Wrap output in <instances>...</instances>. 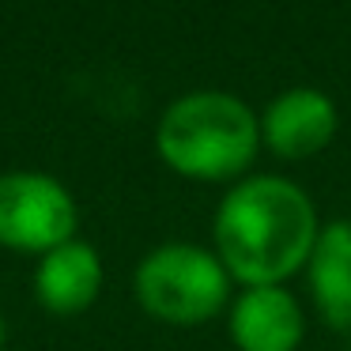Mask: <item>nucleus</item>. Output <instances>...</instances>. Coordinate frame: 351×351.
<instances>
[{"instance_id":"nucleus-1","label":"nucleus","mask_w":351,"mask_h":351,"mask_svg":"<svg viewBox=\"0 0 351 351\" xmlns=\"http://www.w3.org/2000/svg\"><path fill=\"white\" fill-rule=\"evenodd\" d=\"M317 234L313 200L280 174H250L230 185L212 219L215 257L245 287H272L306 268Z\"/></svg>"},{"instance_id":"nucleus-2","label":"nucleus","mask_w":351,"mask_h":351,"mask_svg":"<svg viewBox=\"0 0 351 351\" xmlns=\"http://www.w3.org/2000/svg\"><path fill=\"white\" fill-rule=\"evenodd\" d=\"M261 147V121L230 91H185L159 114L155 152L193 182H230L245 174Z\"/></svg>"},{"instance_id":"nucleus-3","label":"nucleus","mask_w":351,"mask_h":351,"mask_svg":"<svg viewBox=\"0 0 351 351\" xmlns=\"http://www.w3.org/2000/svg\"><path fill=\"white\" fill-rule=\"evenodd\" d=\"M230 283L234 280L215 250L197 242H162L140 257L132 272V295L147 317L193 328L223 313L230 302Z\"/></svg>"},{"instance_id":"nucleus-4","label":"nucleus","mask_w":351,"mask_h":351,"mask_svg":"<svg viewBox=\"0 0 351 351\" xmlns=\"http://www.w3.org/2000/svg\"><path fill=\"white\" fill-rule=\"evenodd\" d=\"M80 227V204L72 189L42 170L0 174V250L42 257L72 242Z\"/></svg>"},{"instance_id":"nucleus-5","label":"nucleus","mask_w":351,"mask_h":351,"mask_svg":"<svg viewBox=\"0 0 351 351\" xmlns=\"http://www.w3.org/2000/svg\"><path fill=\"white\" fill-rule=\"evenodd\" d=\"M340 129V110L317 87H287L261 114V144L280 159H310L325 152Z\"/></svg>"},{"instance_id":"nucleus-6","label":"nucleus","mask_w":351,"mask_h":351,"mask_svg":"<svg viewBox=\"0 0 351 351\" xmlns=\"http://www.w3.org/2000/svg\"><path fill=\"white\" fill-rule=\"evenodd\" d=\"M106 283V265H102L99 250L84 238L57 245V250L42 253L34 265V302L53 317H76V313L91 310L102 295Z\"/></svg>"},{"instance_id":"nucleus-7","label":"nucleus","mask_w":351,"mask_h":351,"mask_svg":"<svg viewBox=\"0 0 351 351\" xmlns=\"http://www.w3.org/2000/svg\"><path fill=\"white\" fill-rule=\"evenodd\" d=\"M227 325L238 351H298L306 336L302 306L283 283L245 287L230 302Z\"/></svg>"},{"instance_id":"nucleus-8","label":"nucleus","mask_w":351,"mask_h":351,"mask_svg":"<svg viewBox=\"0 0 351 351\" xmlns=\"http://www.w3.org/2000/svg\"><path fill=\"white\" fill-rule=\"evenodd\" d=\"M306 280L321 317L340 332H351V219L321 227L306 261Z\"/></svg>"},{"instance_id":"nucleus-9","label":"nucleus","mask_w":351,"mask_h":351,"mask_svg":"<svg viewBox=\"0 0 351 351\" xmlns=\"http://www.w3.org/2000/svg\"><path fill=\"white\" fill-rule=\"evenodd\" d=\"M4 336H8V321H4V313H0V348H4Z\"/></svg>"}]
</instances>
